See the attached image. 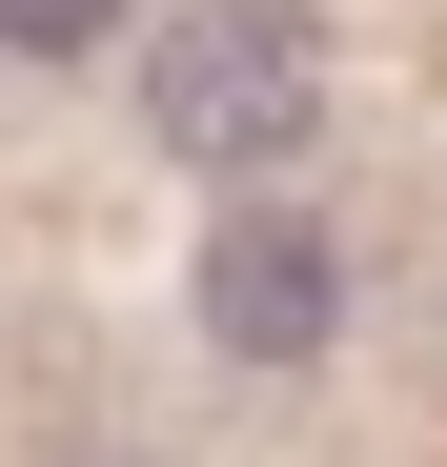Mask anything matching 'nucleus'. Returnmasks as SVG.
<instances>
[{"mask_svg":"<svg viewBox=\"0 0 447 467\" xmlns=\"http://www.w3.org/2000/svg\"><path fill=\"white\" fill-rule=\"evenodd\" d=\"M142 122H163V163L285 183L326 142V21L306 0H183V21L142 41Z\"/></svg>","mask_w":447,"mask_h":467,"instance_id":"f257e3e1","label":"nucleus"},{"mask_svg":"<svg viewBox=\"0 0 447 467\" xmlns=\"http://www.w3.org/2000/svg\"><path fill=\"white\" fill-rule=\"evenodd\" d=\"M203 346H224V366H326V346H346V244H326V203H224V223H203Z\"/></svg>","mask_w":447,"mask_h":467,"instance_id":"f03ea898","label":"nucleus"},{"mask_svg":"<svg viewBox=\"0 0 447 467\" xmlns=\"http://www.w3.org/2000/svg\"><path fill=\"white\" fill-rule=\"evenodd\" d=\"M0 41H21V61H82V41H122V0H0Z\"/></svg>","mask_w":447,"mask_h":467,"instance_id":"7ed1b4c3","label":"nucleus"}]
</instances>
